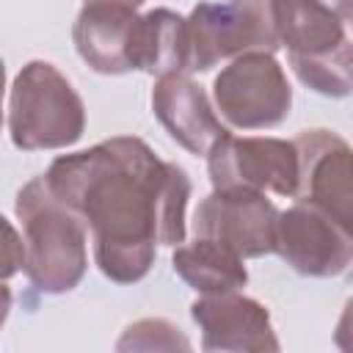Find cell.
Returning <instances> with one entry per match:
<instances>
[{
  "mask_svg": "<svg viewBox=\"0 0 353 353\" xmlns=\"http://www.w3.org/2000/svg\"><path fill=\"white\" fill-rule=\"evenodd\" d=\"M171 265L174 273L201 295L234 292L248 281L243 256L212 237H196L188 245H176Z\"/></svg>",
  "mask_w": 353,
  "mask_h": 353,
  "instance_id": "15",
  "label": "cell"
},
{
  "mask_svg": "<svg viewBox=\"0 0 353 353\" xmlns=\"http://www.w3.org/2000/svg\"><path fill=\"white\" fill-rule=\"evenodd\" d=\"M176 347L188 350L190 342L174 323L160 317H146L127 325L121 339L116 342V350H176Z\"/></svg>",
  "mask_w": 353,
  "mask_h": 353,
  "instance_id": "16",
  "label": "cell"
},
{
  "mask_svg": "<svg viewBox=\"0 0 353 353\" xmlns=\"http://www.w3.org/2000/svg\"><path fill=\"white\" fill-rule=\"evenodd\" d=\"M215 190L240 188L276 196H295L298 152L284 138H237L221 135L204 154Z\"/></svg>",
  "mask_w": 353,
  "mask_h": 353,
  "instance_id": "6",
  "label": "cell"
},
{
  "mask_svg": "<svg viewBox=\"0 0 353 353\" xmlns=\"http://www.w3.org/2000/svg\"><path fill=\"white\" fill-rule=\"evenodd\" d=\"M188 19L190 72H210L243 52H276V0L199 3Z\"/></svg>",
  "mask_w": 353,
  "mask_h": 353,
  "instance_id": "4",
  "label": "cell"
},
{
  "mask_svg": "<svg viewBox=\"0 0 353 353\" xmlns=\"http://www.w3.org/2000/svg\"><path fill=\"white\" fill-rule=\"evenodd\" d=\"M135 69L154 77L190 72L188 19L171 8H152L138 17Z\"/></svg>",
  "mask_w": 353,
  "mask_h": 353,
  "instance_id": "14",
  "label": "cell"
},
{
  "mask_svg": "<svg viewBox=\"0 0 353 353\" xmlns=\"http://www.w3.org/2000/svg\"><path fill=\"white\" fill-rule=\"evenodd\" d=\"M276 30L290 66L350 50L347 19L317 0H276Z\"/></svg>",
  "mask_w": 353,
  "mask_h": 353,
  "instance_id": "13",
  "label": "cell"
},
{
  "mask_svg": "<svg viewBox=\"0 0 353 353\" xmlns=\"http://www.w3.org/2000/svg\"><path fill=\"white\" fill-rule=\"evenodd\" d=\"M44 179L91 229L97 268L116 284L141 281L154 265L157 245L185 240L190 176L160 160L143 138L116 135L61 154Z\"/></svg>",
  "mask_w": 353,
  "mask_h": 353,
  "instance_id": "1",
  "label": "cell"
},
{
  "mask_svg": "<svg viewBox=\"0 0 353 353\" xmlns=\"http://www.w3.org/2000/svg\"><path fill=\"white\" fill-rule=\"evenodd\" d=\"M212 102L237 130H270L290 116L292 88L273 52H243L215 74Z\"/></svg>",
  "mask_w": 353,
  "mask_h": 353,
  "instance_id": "5",
  "label": "cell"
},
{
  "mask_svg": "<svg viewBox=\"0 0 353 353\" xmlns=\"http://www.w3.org/2000/svg\"><path fill=\"white\" fill-rule=\"evenodd\" d=\"M3 91H6V66L0 58V124H3Z\"/></svg>",
  "mask_w": 353,
  "mask_h": 353,
  "instance_id": "21",
  "label": "cell"
},
{
  "mask_svg": "<svg viewBox=\"0 0 353 353\" xmlns=\"http://www.w3.org/2000/svg\"><path fill=\"white\" fill-rule=\"evenodd\" d=\"M85 3H110V6H127V8H138L146 0H85Z\"/></svg>",
  "mask_w": 353,
  "mask_h": 353,
  "instance_id": "20",
  "label": "cell"
},
{
  "mask_svg": "<svg viewBox=\"0 0 353 353\" xmlns=\"http://www.w3.org/2000/svg\"><path fill=\"white\" fill-rule=\"evenodd\" d=\"M8 132L22 152L66 149L85 132V105L52 63L30 61L8 94Z\"/></svg>",
  "mask_w": 353,
  "mask_h": 353,
  "instance_id": "3",
  "label": "cell"
},
{
  "mask_svg": "<svg viewBox=\"0 0 353 353\" xmlns=\"http://www.w3.org/2000/svg\"><path fill=\"white\" fill-rule=\"evenodd\" d=\"M317 3L328 6V8H331V11H336L342 19H347V22H350V0H317Z\"/></svg>",
  "mask_w": 353,
  "mask_h": 353,
  "instance_id": "19",
  "label": "cell"
},
{
  "mask_svg": "<svg viewBox=\"0 0 353 353\" xmlns=\"http://www.w3.org/2000/svg\"><path fill=\"white\" fill-rule=\"evenodd\" d=\"M190 317L201 331L204 350H221V353L279 350L270 312L259 301L240 295V290L221 295H201L190 306Z\"/></svg>",
  "mask_w": 353,
  "mask_h": 353,
  "instance_id": "10",
  "label": "cell"
},
{
  "mask_svg": "<svg viewBox=\"0 0 353 353\" xmlns=\"http://www.w3.org/2000/svg\"><path fill=\"white\" fill-rule=\"evenodd\" d=\"M273 254L301 276L334 279L350 268L353 229L312 204L295 201L276 218Z\"/></svg>",
  "mask_w": 353,
  "mask_h": 353,
  "instance_id": "7",
  "label": "cell"
},
{
  "mask_svg": "<svg viewBox=\"0 0 353 353\" xmlns=\"http://www.w3.org/2000/svg\"><path fill=\"white\" fill-rule=\"evenodd\" d=\"M11 303H14V295L6 287V281H0V328H3V323L8 317V312H11Z\"/></svg>",
  "mask_w": 353,
  "mask_h": 353,
  "instance_id": "18",
  "label": "cell"
},
{
  "mask_svg": "<svg viewBox=\"0 0 353 353\" xmlns=\"http://www.w3.org/2000/svg\"><path fill=\"white\" fill-rule=\"evenodd\" d=\"M298 185L295 196L353 229V168L350 146L331 130H303L295 141Z\"/></svg>",
  "mask_w": 353,
  "mask_h": 353,
  "instance_id": "8",
  "label": "cell"
},
{
  "mask_svg": "<svg viewBox=\"0 0 353 353\" xmlns=\"http://www.w3.org/2000/svg\"><path fill=\"white\" fill-rule=\"evenodd\" d=\"M152 110L163 130L190 154H207L229 130L221 124L207 91L188 74H163L152 88Z\"/></svg>",
  "mask_w": 353,
  "mask_h": 353,
  "instance_id": "11",
  "label": "cell"
},
{
  "mask_svg": "<svg viewBox=\"0 0 353 353\" xmlns=\"http://www.w3.org/2000/svg\"><path fill=\"white\" fill-rule=\"evenodd\" d=\"M276 218L279 210L259 190L212 188V193L196 207L193 226L196 237H212L245 259L273 254Z\"/></svg>",
  "mask_w": 353,
  "mask_h": 353,
  "instance_id": "9",
  "label": "cell"
},
{
  "mask_svg": "<svg viewBox=\"0 0 353 353\" xmlns=\"http://www.w3.org/2000/svg\"><path fill=\"white\" fill-rule=\"evenodd\" d=\"M17 218L25 243V276L47 295L74 290L88 268L85 223L47 185L44 174L22 185L17 193Z\"/></svg>",
  "mask_w": 353,
  "mask_h": 353,
  "instance_id": "2",
  "label": "cell"
},
{
  "mask_svg": "<svg viewBox=\"0 0 353 353\" xmlns=\"http://www.w3.org/2000/svg\"><path fill=\"white\" fill-rule=\"evenodd\" d=\"M135 8L110 3H85L74 19L72 39L77 55L99 74L135 72Z\"/></svg>",
  "mask_w": 353,
  "mask_h": 353,
  "instance_id": "12",
  "label": "cell"
},
{
  "mask_svg": "<svg viewBox=\"0 0 353 353\" xmlns=\"http://www.w3.org/2000/svg\"><path fill=\"white\" fill-rule=\"evenodd\" d=\"M25 265V243L14 223L0 212V281L17 276Z\"/></svg>",
  "mask_w": 353,
  "mask_h": 353,
  "instance_id": "17",
  "label": "cell"
}]
</instances>
